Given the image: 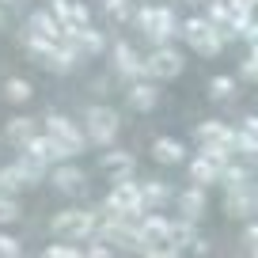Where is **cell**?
<instances>
[{
    "label": "cell",
    "instance_id": "obj_27",
    "mask_svg": "<svg viewBox=\"0 0 258 258\" xmlns=\"http://www.w3.org/2000/svg\"><path fill=\"white\" fill-rule=\"evenodd\" d=\"M145 258H178V250L167 247V243H152V247L145 250Z\"/></svg>",
    "mask_w": 258,
    "mask_h": 258
},
{
    "label": "cell",
    "instance_id": "obj_15",
    "mask_svg": "<svg viewBox=\"0 0 258 258\" xmlns=\"http://www.w3.org/2000/svg\"><path fill=\"white\" fill-rule=\"evenodd\" d=\"M129 103L137 106V110H152V106L160 103V88H156L152 80H137L129 88Z\"/></svg>",
    "mask_w": 258,
    "mask_h": 258
},
{
    "label": "cell",
    "instance_id": "obj_9",
    "mask_svg": "<svg viewBox=\"0 0 258 258\" xmlns=\"http://www.w3.org/2000/svg\"><path fill=\"white\" fill-rule=\"evenodd\" d=\"M49 16L64 27V31H88V8H84L80 0H53L49 4Z\"/></svg>",
    "mask_w": 258,
    "mask_h": 258
},
{
    "label": "cell",
    "instance_id": "obj_1",
    "mask_svg": "<svg viewBox=\"0 0 258 258\" xmlns=\"http://www.w3.org/2000/svg\"><path fill=\"white\" fill-rule=\"evenodd\" d=\"M133 19H137V27L156 42V46H167V42L182 31L171 8H137V16H133Z\"/></svg>",
    "mask_w": 258,
    "mask_h": 258
},
{
    "label": "cell",
    "instance_id": "obj_33",
    "mask_svg": "<svg viewBox=\"0 0 258 258\" xmlns=\"http://www.w3.org/2000/svg\"><path fill=\"white\" fill-rule=\"evenodd\" d=\"M38 258H46V254H38Z\"/></svg>",
    "mask_w": 258,
    "mask_h": 258
},
{
    "label": "cell",
    "instance_id": "obj_12",
    "mask_svg": "<svg viewBox=\"0 0 258 258\" xmlns=\"http://www.w3.org/2000/svg\"><path fill=\"white\" fill-rule=\"evenodd\" d=\"M220 171L224 167H217V163L209 160V156H194L190 160V178H194V186H209V182H220Z\"/></svg>",
    "mask_w": 258,
    "mask_h": 258
},
{
    "label": "cell",
    "instance_id": "obj_28",
    "mask_svg": "<svg viewBox=\"0 0 258 258\" xmlns=\"http://www.w3.org/2000/svg\"><path fill=\"white\" fill-rule=\"evenodd\" d=\"M0 258H19V243L12 235H0Z\"/></svg>",
    "mask_w": 258,
    "mask_h": 258
},
{
    "label": "cell",
    "instance_id": "obj_14",
    "mask_svg": "<svg viewBox=\"0 0 258 258\" xmlns=\"http://www.w3.org/2000/svg\"><path fill=\"white\" fill-rule=\"evenodd\" d=\"M4 133H8V141H12V145H19V148L31 145L34 137H42V133H38V121H31V118H12Z\"/></svg>",
    "mask_w": 258,
    "mask_h": 258
},
{
    "label": "cell",
    "instance_id": "obj_17",
    "mask_svg": "<svg viewBox=\"0 0 258 258\" xmlns=\"http://www.w3.org/2000/svg\"><path fill=\"white\" fill-rule=\"evenodd\" d=\"M178 209H182L186 220L202 217V213H205V186H190V190H182V194H178Z\"/></svg>",
    "mask_w": 258,
    "mask_h": 258
},
{
    "label": "cell",
    "instance_id": "obj_20",
    "mask_svg": "<svg viewBox=\"0 0 258 258\" xmlns=\"http://www.w3.org/2000/svg\"><path fill=\"white\" fill-rule=\"evenodd\" d=\"M53 186L57 190H80L84 186L80 167H53Z\"/></svg>",
    "mask_w": 258,
    "mask_h": 258
},
{
    "label": "cell",
    "instance_id": "obj_31",
    "mask_svg": "<svg viewBox=\"0 0 258 258\" xmlns=\"http://www.w3.org/2000/svg\"><path fill=\"white\" fill-rule=\"evenodd\" d=\"M243 239H247V247H254V243H258V220H254V224H247V235H243Z\"/></svg>",
    "mask_w": 258,
    "mask_h": 258
},
{
    "label": "cell",
    "instance_id": "obj_26",
    "mask_svg": "<svg viewBox=\"0 0 258 258\" xmlns=\"http://www.w3.org/2000/svg\"><path fill=\"white\" fill-rule=\"evenodd\" d=\"M46 258H84V250L76 247V243H53V247L46 250Z\"/></svg>",
    "mask_w": 258,
    "mask_h": 258
},
{
    "label": "cell",
    "instance_id": "obj_22",
    "mask_svg": "<svg viewBox=\"0 0 258 258\" xmlns=\"http://www.w3.org/2000/svg\"><path fill=\"white\" fill-rule=\"evenodd\" d=\"M129 152H121V148H110V152H103V167L106 171H114V175H118V171H129Z\"/></svg>",
    "mask_w": 258,
    "mask_h": 258
},
{
    "label": "cell",
    "instance_id": "obj_13",
    "mask_svg": "<svg viewBox=\"0 0 258 258\" xmlns=\"http://www.w3.org/2000/svg\"><path fill=\"white\" fill-rule=\"evenodd\" d=\"M64 38L76 42L80 57H84V53H103V49H106V38L95 31V27H88V31H64Z\"/></svg>",
    "mask_w": 258,
    "mask_h": 258
},
{
    "label": "cell",
    "instance_id": "obj_8",
    "mask_svg": "<svg viewBox=\"0 0 258 258\" xmlns=\"http://www.w3.org/2000/svg\"><path fill=\"white\" fill-rule=\"evenodd\" d=\"M224 213H228V217H254V213H258V186H254V182L228 186Z\"/></svg>",
    "mask_w": 258,
    "mask_h": 258
},
{
    "label": "cell",
    "instance_id": "obj_6",
    "mask_svg": "<svg viewBox=\"0 0 258 258\" xmlns=\"http://www.w3.org/2000/svg\"><path fill=\"white\" fill-rule=\"evenodd\" d=\"M182 73V53L178 49H171V46H156L152 53L145 57V76L148 80H163V76H178Z\"/></svg>",
    "mask_w": 258,
    "mask_h": 258
},
{
    "label": "cell",
    "instance_id": "obj_4",
    "mask_svg": "<svg viewBox=\"0 0 258 258\" xmlns=\"http://www.w3.org/2000/svg\"><path fill=\"white\" fill-rule=\"evenodd\" d=\"M182 34H186V42H190L202 57H217L220 46H224V38H220L217 27L209 23V16H194L190 23H182Z\"/></svg>",
    "mask_w": 258,
    "mask_h": 258
},
{
    "label": "cell",
    "instance_id": "obj_32",
    "mask_svg": "<svg viewBox=\"0 0 258 258\" xmlns=\"http://www.w3.org/2000/svg\"><path fill=\"white\" fill-rule=\"evenodd\" d=\"M250 57H258V42H250Z\"/></svg>",
    "mask_w": 258,
    "mask_h": 258
},
{
    "label": "cell",
    "instance_id": "obj_25",
    "mask_svg": "<svg viewBox=\"0 0 258 258\" xmlns=\"http://www.w3.org/2000/svg\"><path fill=\"white\" fill-rule=\"evenodd\" d=\"M19 217V202L16 194H0V224H8V220Z\"/></svg>",
    "mask_w": 258,
    "mask_h": 258
},
{
    "label": "cell",
    "instance_id": "obj_2",
    "mask_svg": "<svg viewBox=\"0 0 258 258\" xmlns=\"http://www.w3.org/2000/svg\"><path fill=\"white\" fill-rule=\"evenodd\" d=\"M95 228H99V217L88 209H64L49 220V232L64 235V239H95Z\"/></svg>",
    "mask_w": 258,
    "mask_h": 258
},
{
    "label": "cell",
    "instance_id": "obj_19",
    "mask_svg": "<svg viewBox=\"0 0 258 258\" xmlns=\"http://www.w3.org/2000/svg\"><path fill=\"white\" fill-rule=\"evenodd\" d=\"M152 156H156V160H160V163H182V145H178V141H171V137H160V141H156V145H152Z\"/></svg>",
    "mask_w": 258,
    "mask_h": 258
},
{
    "label": "cell",
    "instance_id": "obj_24",
    "mask_svg": "<svg viewBox=\"0 0 258 258\" xmlns=\"http://www.w3.org/2000/svg\"><path fill=\"white\" fill-rule=\"evenodd\" d=\"M4 95H8V99H16V103H23V99H31V84H27V80H19V76H12V80L4 84Z\"/></svg>",
    "mask_w": 258,
    "mask_h": 258
},
{
    "label": "cell",
    "instance_id": "obj_18",
    "mask_svg": "<svg viewBox=\"0 0 258 258\" xmlns=\"http://www.w3.org/2000/svg\"><path fill=\"white\" fill-rule=\"evenodd\" d=\"M141 194H145V209H160V205H167V198H171L167 182H160V178L141 182Z\"/></svg>",
    "mask_w": 258,
    "mask_h": 258
},
{
    "label": "cell",
    "instance_id": "obj_30",
    "mask_svg": "<svg viewBox=\"0 0 258 258\" xmlns=\"http://www.w3.org/2000/svg\"><path fill=\"white\" fill-rule=\"evenodd\" d=\"M84 258H114V250H110V243H91L84 250Z\"/></svg>",
    "mask_w": 258,
    "mask_h": 258
},
{
    "label": "cell",
    "instance_id": "obj_5",
    "mask_svg": "<svg viewBox=\"0 0 258 258\" xmlns=\"http://www.w3.org/2000/svg\"><path fill=\"white\" fill-rule=\"evenodd\" d=\"M84 133H88V145H114V137H118V114L106 110V106H91L88 118H84Z\"/></svg>",
    "mask_w": 258,
    "mask_h": 258
},
{
    "label": "cell",
    "instance_id": "obj_7",
    "mask_svg": "<svg viewBox=\"0 0 258 258\" xmlns=\"http://www.w3.org/2000/svg\"><path fill=\"white\" fill-rule=\"evenodd\" d=\"M106 209H114V213H145V194H141V182H133V178L114 182L110 198H106Z\"/></svg>",
    "mask_w": 258,
    "mask_h": 258
},
{
    "label": "cell",
    "instance_id": "obj_3",
    "mask_svg": "<svg viewBox=\"0 0 258 258\" xmlns=\"http://www.w3.org/2000/svg\"><path fill=\"white\" fill-rule=\"evenodd\" d=\"M42 137L61 141V145L69 148V156H80L84 148H88V133H84V129H76V121L61 118V114H49V118L42 121Z\"/></svg>",
    "mask_w": 258,
    "mask_h": 258
},
{
    "label": "cell",
    "instance_id": "obj_29",
    "mask_svg": "<svg viewBox=\"0 0 258 258\" xmlns=\"http://www.w3.org/2000/svg\"><path fill=\"white\" fill-rule=\"evenodd\" d=\"M239 76H243V80H254V84H258V57H247V61L239 64Z\"/></svg>",
    "mask_w": 258,
    "mask_h": 258
},
{
    "label": "cell",
    "instance_id": "obj_16",
    "mask_svg": "<svg viewBox=\"0 0 258 258\" xmlns=\"http://www.w3.org/2000/svg\"><path fill=\"white\" fill-rule=\"evenodd\" d=\"M198 243V235H194V220H171V228H167V247H175V250H182V247H194Z\"/></svg>",
    "mask_w": 258,
    "mask_h": 258
},
{
    "label": "cell",
    "instance_id": "obj_23",
    "mask_svg": "<svg viewBox=\"0 0 258 258\" xmlns=\"http://www.w3.org/2000/svg\"><path fill=\"white\" fill-rule=\"evenodd\" d=\"M209 95H213V99H232V95H235V80H232V76H213Z\"/></svg>",
    "mask_w": 258,
    "mask_h": 258
},
{
    "label": "cell",
    "instance_id": "obj_21",
    "mask_svg": "<svg viewBox=\"0 0 258 258\" xmlns=\"http://www.w3.org/2000/svg\"><path fill=\"white\" fill-rule=\"evenodd\" d=\"M103 12L114 23H129V19L137 16V12H133V0H103Z\"/></svg>",
    "mask_w": 258,
    "mask_h": 258
},
{
    "label": "cell",
    "instance_id": "obj_34",
    "mask_svg": "<svg viewBox=\"0 0 258 258\" xmlns=\"http://www.w3.org/2000/svg\"><path fill=\"white\" fill-rule=\"evenodd\" d=\"M49 4H53V0H49Z\"/></svg>",
    "mask_w": 258,
    "mask_h": 258
},
{
    "label": "cell",
    "instance_id": "obj_10",
    "mask_svg": "<svg viewBox=\"0 0 258 258\" xmlns=\"http://www.w3.org/2000/svg\"><path fill=\"white\" fill-rule=\"evenodd\" d=\"M110 53H114V69H118L121 76H129L133 84H137V80H148V76H145V57L129 46V42H114Z\"/></svg>",
    "mask_w": 258,
    "mask_h": 258
},
{
    "label": "cell",
    "instance_id": "obj_11",
    "mask_svg": "<svg viewBox=\"0 0 258 258\" xmlns=\"http://www.w3.org/2000/svg\"><path fill=\"white\" fill-rule=\"evenodd\" d=\"M27 31H31L34 38H42V42H64V27L49 16V8L34 12V16L27 19Z\"/></svg>",
    "mask_w": 258,
    "mask_h": 258
},
{
    "label": "cell",
    "instance_id": "obj_35",
    "mask_svg": "<svg viewBox=\"0 0 258 258\" xmlns=\"http://www.w3.org/2000/svg\"><path fill=\"white\" fill-rule=\"evenodd\" d=\"M0 4H4V0H0Z\"/></svg>",
    "mask_w": 258,
    "mask_h": 258
}]
</instances>
